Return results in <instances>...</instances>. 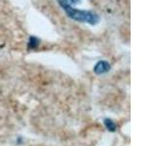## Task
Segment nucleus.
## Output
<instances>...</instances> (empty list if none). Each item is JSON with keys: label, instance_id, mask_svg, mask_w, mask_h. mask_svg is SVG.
<instances>
[{"label": "nucleus", "instance_id": "obj_2", "mask_svg": "<svg viewBox=\"0 0 156 146\" xmlns=\"http://www.w3.org/2000/svg\"><path fill=\"white\" fill-rule=\"evenodd\" d=\"M109 64L107 63L106 61H100L99 63L97 64L95 70L97 73H102V72H105L109 69Z\"/></svg>", "mask_w": 156, "mask_h": 146}, {"label": "nucleus", "instance_id": "obj_1", "mask_svg": "<svg viewBox=\"0 0 156 146\" xmlns=\"http://www.w3.org/2000/svg\"><path fill=\"white\" fill-rule=\"evenodd\" d=\"M66 11V15L73 21L86 23L95 26L100 22V16L97 13L89 11V10H80L76 9L73 6H66L62 8Z\"/></svg>", "mask_w": 156, "mask_h": 146}, {"label": "nucleus", "instance_id": "obj_3", "mask_svg": "<svg viewBox=\"0 0 156 146\" xmlns=\"http://www.w3.org/2000/svg\"><path fill=\"white\" fill-rule=\"evenodd\" d=\"M58 4L61 5V7L63 8L66 6H73L78 3H80V0H58Z\"/></svg>", "mask_w": 156, "mask_h": 146}]
</instances>
